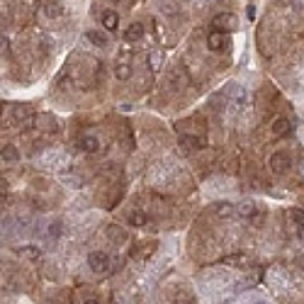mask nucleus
Returning <instances> with one entry per match:
<instances>
[{"label":"nucleus","mask_w":304,"mask_h":304,"mask_svg":"<svg viewBox=\"0 0 304 304\" xmlns=\"http://www.w3.org/2000/svg\"><path fill=\"white\" fill-rule=\"evenodd\" d=\"M224 95H226V100H229L234 107H243V105L248 102V90H246L241 83H236V80L226 83V88H224Z\"/></svg>","instance_id":"obj_1"},{"label":"nucleus","mask_w":304,"mask_h":304,"mask_svg":"<svg viewBox=\"0 0 304 304\" xmlns=\"http://www.w3.org/2000/svg\"><path fill=\"white\" fill-rule=\"evenodd\" d=\"M207 47H209V51L219 54V51H226V49L231 47V39H229L226 32L214 30V32H209V37H207Z\"/></svg>","instance_id":"obj_2"},{"label":"nucleus","mask_w":304,"mask_h":304,"mask_svg":"<svg viewBox=\"0 0 304 304\" xmlns=\"http://www.w3.org/2000/svg\"><path fill=\"white\" fill-rule=\"evenodd\" d=\"M88 265H90V270H93L95 275H105V272L110 270V256H107L105 251H93V253L88 256Z\"/></svg>","instance_id":"obj_3"},{"label":"nucleus","mask_w":304,"mask_h":304,"mask_svg":"<svg viewBox=\"0 0 304 304\" xmlns=\"http://www.w3.org/2000/svg\"><path fill=\"white\" fill-rule=\"evenodd\" d=\"M212 27L214 30H222V32H234L239 30V17L234 13H219L214 20H212Z\"/></svg>","instance_id":"obj_4"},{"label":"nucleus","mask_w":304,"mask_h":304,"mask_svg":"<svg viewBox=\"0 0 304 304\" xmlns=\"http://www.w3.org/2000/svg\"><path fill=\"white\" fill-rule=\"evenodd\" d=\"M289 168H292V159L285 154V151H277V154L270 156V171L275 176H285Z\"/></svg>","instance_id":"obj_5"},{"label":"nucleus","mask_w":304,"mask_h":304,"mask_svg":"<svg viewBox=\"0 0 304 304\" xmlns=\"http://www.w3.org/2000/svg\"><path fill=\"white\" fill-rule=\"evenodd\" d=\"M180 146H183V151H188V154H192V151H200V148H205L207 144H205V139H202V136H195V134H185V136H180Z\"/></svg>","instance_id":"obj_6"},{"label":"nucleus","mask_w":304,"mask_h":304,"mask_svg":"<svg viewBox=\"0 0 304 304\" xmlns=\"http://www.w3.org/2000/svg\"><path fill=\"white\" fill-rule=\"evenodd\" d=\"M78 146L85 151V154H97V151L102 148V146H100V139H97V136H93V134H85V136H80Z\"/></svg>","instance_id":"obj_7"},{"label":"nucleus","mask_w":304,"mask_h":304,"mask_svg":"<svg viewBox=\"0 0 304 304\" xmlns=\"http://www.w3.org/2000/svg\"><path fill=\"white\" fill-rule=\"evenodd\" d=\"M32 117V107L20 102V105H13V112H10V122H25Z\"/></svg>","instance_id":"obj_8"},{"label":"nucleus","mask_w":304,"mask_h":304,"mask_svg":"<svg viewBox=\"0 0 304 304\" xmlns=\"http://www.w3.org/2000/svg\"><path fill=\"white\" fill-rule=\"evenodd\" d=\"M0 156H3L5 163H20V148L15 144H5L3 151H0Z\"/></svg>","instance_id":"obj_9"},{"label":"nucleus","mask_w":304,"mask_h":304,"mask_svg":"<svg viewBox=\"0 0 304 304\" xmlns=\"http://www.w3.org/2000/svg\"><path fill=\"white\" fill-rule=\"evenodd\" d=\"M139 39H144V25L141 22H131L124 30V42H139Z\"/></svg>","instance_id":"obj_10"},{"label":"nucleus","mask_w":304,"mask_h":304,"mask_svg":"<svg viewBox=\"0 0 304 304\" xmlns=\"http://www.w3.org/2000/svg\"><path fill=\"white\" fill-rule=\"evenodd\" d=\"M37 122H42L39 127H42L44 131H59V122H56V117H51L49 112H42V114H37Z\"/></svg>","instance_id":"obj_11"},{"label":"nucleus","mask_w":304,"mask_h":304,"mask_svg":"<svg viewBox=\"0 0 304 304\" xmlns=\"http://www.w3.org/2000/svg\"><path fill=\"white\" fill-rule=\"evenodd\" d=\"M270 129H272V134H275V136H285V134H289V131H292V124H289V119H287V117H277V119L272 122V127H270Z\"/></svg>","instance_id":"obj_12"},{"label":"nucleus","mask_w":304,"mask_h":304,"mask_svg":"<svg viewBox=\"0 0 304 304\" xmlns=\"http://www.w3.org/2000/svg\"><path fill=\"white\" fill-rule=\"evenodd\" d=\"M85 39H88L93 47H100V49H102V47H107V42H110V39H107V34H105V32H97V30L85 32Z\"/></svg>","instance_id":"obj_13"},{"label":"nucleus","mask_w":304,"mask_h":304,"mask_svg":"<svg viewBox=\"0 0 304 304\" xmlns=\"http://www.w3.org/2000/svg\"><path fill=\"white\" fill-rule=\"evenodd\" d=\"M15 253H17V258H25V260H39V256H42V251L37 246H22Z\"/></svg>","instance_id":"obj_14"},{"label":"nucleus","mask_w":304,"mask_h":304,"mask_svg":"<svg viewBox=\"0 0 304 304\" xmlns=\"http://www.w3.org/2000/svg\"><path fill=\"white\" fill-rule=\"evenodd\" d=\"M105 234H107V239H110V241H114V243H122V241H127V234H124V229H119V226H114V224H110V226L105 229Z\"/></svg>","instance_id":"obj_15"},{"label":"nucleus","mask_w":304,"mask_h":304,"mask_svg":"<svg viewBox=\"0 0 304 304\" xmlns=\"http://www.w3.org/2000/svg\"><path fill=\"white\" fill-rule=\"evenodd\" d=\"M117 25H119V15H117V13H112V10H107V13L102 15V27H105V30H110V32H114V30H117Z\"/></svg>","instance_id":"obj_16"},{"label":"nucleus","mask_w":304,"mask_h":304,"mask_svg":"<svg viewBox=\"0 0 304 304\" xmlns=\"http://www.w3.org/2000/svg\"><path fill=\"white\" fill-rule=\"evenodd\" d=\"M214 212H217V217L229 219V217H234V214H236V207H234L231 202H219V205L214 207Z\"/></svg>","instance_id":"obj_17"},{"label":"nucleus","mask_w":304,"mask_h":304,"mask_svg":"<svg viewBox=\"0 0 304 304\" xmlns=\"http://www.w3.org/2000/svg\"><path fill=\"white\" fill-rule=\"evenodd\" d=\"M163 59H166L163 51H159V49L151 51V54H148V66H151V71H161V68H163Z\"/></svg>","instance_id":"obj_18"},{"label":"nucleus","mask_w":304,"mask_h":304,"mask_svg":"<svg viewBox=\"0 0 304 304\" xmlns=\"http://www.w3.org/2000/svg\"><path fill=\"white\" fill-rule=\"evenodd\" d=\"M44 15L51 17V20H56V17L64 15V8H61L59 3H47V5H44Z\"/></svg>","instance_id":"obj_19"},{"label":"nucleus","mask_w":304,"mask_h":304,"mask_svg":"<svg viewBox=\"0 0 304 304\" xmlns=\"http://www.w3.org/2000/svg\"><path fill=\"white\" fill-rule=\"evenodd\" d=\"M287 217H289L297 226L304 229V209H299V207H289V209H287Z\"/></svg>","instance_id":"obj_20"},{"label":"nucleus","mask_w":304,"mask_h":304,"mask_svg":"<svg viewBox=\"0 0 304 304\" xmlns=\"http://www.w3.org/2000/svg\"><path fill=\"white\" fill-rule=\"evenodd\" d=\"M114 76H117L119 80H129V78H131V66H129V64H117V66H114Z\"/></svg>","instance_id":"obj_21"},{"label":"nucleus","mask_w":304,"mask_h":304,"mask_svg":"<svg viewBox=\"0 0 304 304\" xmlns=\"http://www.w3.org/2000/svg\"><path fill=\"white\" fill-rule=\"evenodd\" d=\"M171 80L176 83V88H185V85H188V76H183V68H180V66H178V68H173Z\"/></svg>","instance_id":"obj_22"},{"label":"nucleus","mask_w":304,"mask_h":304,"mask_svg":"<svg viewBox=\"0 0 304 304\" xmlns=\"http://www.w3.org/2000/svg\"><path fill=\"white\" fill-rule=\"evenodd\" d=\"M236 214H241V217H253V214H256V205H253L251 200H246V202H241V205L236 207Z\"/></svg>","instance_id":"obj_23"},{"label":"nucleus","mask_w":304,"mask_h":304,"mask_svg":"<svg viewBox=\"0 0 304 304\" xmlns=\"http://www.w3.org/2000/svg\"><path fill=\"white\" fill-rule=\"evenodd\" d=\"M146 222H148V217H146L144 212H131V214H129V224H131V226H144Z\"/></svg>","instance_id":"obj_24"},{"label":"nucleus","mask_w":304,"mask_h":304,"mask_svg":"<svg viewBox=\"0 0 304 304\" xmlns=\"http://www.w3.org/2000/svg\"><path fill=\"white\" fill-rule=\"evenodd\" d=\"M59 234H61V224L54 222V226H49V236H51V239H59Z\"/></svg>","instance_id":"obj_25"},{"label":"nucleus","mask_w":304,"mask_h":304,"mask_svg":"<svg viewBox=\"0 0 304 304\" xmlns=\"http://www.w3.org/2000/svg\"><path fill=\"white\" fill-rule=\"evenodd\" d=\"M8 200V185L3 183V180H0V205H3Z\"/></svg>","instance_id":"obj_26"},{"label":"nucleus","mask_w":304,"mask_h":304,"mask_svg":"<svg viewBox=\"0 0 304 304\" xmlns=\"http://www.w3.org/2000/svg\"><path fill=\"white\" fill-rule=\"evenodd\" d=\"M292 8H294L297 13H302V10H304V0H292Z\"/></svg>","instance_id":"obj_27"},{"label":"nucleus","mask_w":304,"mask_h":304,"mask_svg":"<svg viewBox=\"0 0 304 304\" xmlns=\"http://www.w3.org/2000/svg\"><path fill=\"white\" fill-rule=\"evenodd\" d=\"M5 49H8V39H5V37H0V54H3Z\"/></svg>","instance_id":"obj_28"},{"label":"nucleus","mask_w":304,"mask_h":304,"mask_svg":"<svg viewBox=\"0 0 304 304\" xmlns=\"http://www.w3.org/2000/svg\"><path fill=\"white\" fill-rule=\"evenodd\" d=\"M0 112H3V105H0Z\"/></svg>","instance_id":"obj_29"}]
</instances>
